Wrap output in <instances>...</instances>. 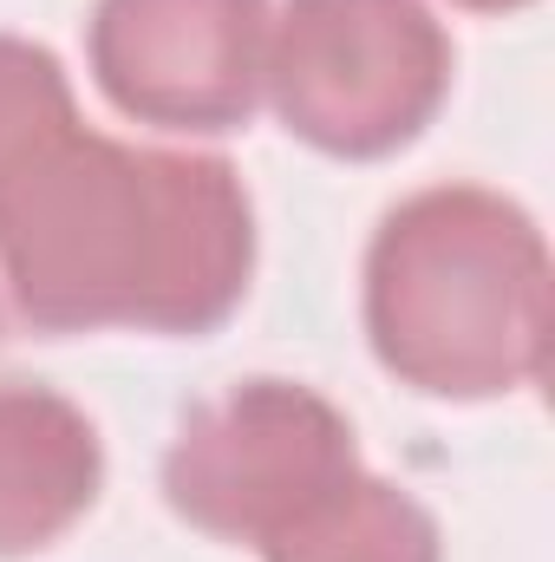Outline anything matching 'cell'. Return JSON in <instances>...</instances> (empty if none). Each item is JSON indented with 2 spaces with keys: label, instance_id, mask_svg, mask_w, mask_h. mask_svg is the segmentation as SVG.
I'll return each instance as SVG.
<instances>
[{
  "label": "cell",
  "instance_id": "6da1fadb",
  "mask_svg": "<svg viewBox=\"0 0 555 562\" xmlns=\"http://www.w3.org/2000/svg\"><path fill=\"white\" fill-rule=\"evenodd\" d=\"M256 276L229 157L72 125L0 190V281L33 334H216Z\"/></svg>",
  "mask_w": 555,
  "mask_h": 562
},
{
  "label": "cell",
  "instance_id": "7a4b0ae2",
  "mask_svg": "<svg viewBox=\"0 0 555 562\" xmlns=\"http://www.w3.org/2000/svg\"><path fill=\"white\" fill-rule=\"evenodd\" d=\"M366 340L424 400H503L550 360V243L484 183H431L366 249Z\"/></svg>",
  "mask_w": 555,
  "mask_h": 562
},
{
  "label": "cell",
  "instance_id": "3957f363",
  "mask_svg": "<svg viewBox=\"0 0 555 562\" xmlns=\"http://www.w3.org/2000/svg\"><path fill=\"white\" fill-rule=\"evenodd\" d=\"M262 92L287 138L373 164L438 119L451 92V33L424 0H281Z\"/></svg>",
  "mask_w": 555,
  "mask_h": 562
},
{
  "label": "cell",
  "instance_id": "277c9868",
  "mask_svg": "<svg viewBox=\"0 0 555 562\" xmlns=\"http://www.w3.org/2000/svg\"><path fill=\"white\" fill-rule=\"evenodd\" d=\"M353 471L360 445L333 400L294 380H242L177 425L163 451V504L190 530L262 557Z\"/></svg>",
  "mask_w": 555,
  "mask_h": 562
},
{
  "label": "cell",
  "instance_id": "5b68a950",
  "mask_svg": "<svg viewBox=\"0 0 555 562\" xmlns=\"http://www.w3.org/2000/svg\"><path fill=\"white\" fill-rule=\"evenodd\" d=\"M269 20V0H99L86 59L125 119L177 138H223L262 105Z\"/></svg>",
  "mask_w": 555,
  "mask_h": 562
},
{
  "label": "cell",
  "instance_id": "8992f818",
  "mask_svg": "<svg viewBox=\"0 0 555 562\" xmlns=\"http://www.w3.org/2000/svg\"><path fill=\"white\" fill-rule=\"evenodd\" d=\"M105 491V445L66 393L0 380V562L53 550Z\"/></svg>",
  "mask_w": 555,
  "mask_h": 562
},
{
  "label": "cell",
  "instance_id": "52a82bcc",
  "mask_svg": "<svg viewBox=\"0 0 555 562\" xmlns=\"http://www.w3.org/2000/svg\"><path fill=\"white\" fill-rule=\"evenodd\" d=\"M262 562H444V543L412 491L360 464L320 510H307L287 537H275Z\"/></svg>",
  "mask_w": 555,
  "mask_h": 562
},
{
  "label": "cell",
  "instance_id": "ba28073f",
  "mask_svg": "<svg viewBox=\"0 0 555 562\" xmlns=\"http://www.w3.org/2000/svg\"><path fill=\"white\" fill-rule=\"evenodd\" d=\"M72 125H79V105L59 53H46L39 40L0 33V190L26 177L33 157H46Z\"/></svg>",
  "mask_w": 555,
  "mask_h": 562
},
{
  "label": "cell",
  "instance_id": "9c48e42d",
  "mask_svg": "<svg viewBox=\"0 0 555 562\" xmlns=\"http://www.w3.org/2000/svg\"><path fill=\"white\" fill-rule=\"evenodd\" d=\"M451 7H471V13H523L536 0H451Z\"/></svg>",
  "mask_w": 555,
  "mask_h": 562
}]
</instances>
